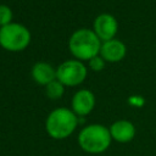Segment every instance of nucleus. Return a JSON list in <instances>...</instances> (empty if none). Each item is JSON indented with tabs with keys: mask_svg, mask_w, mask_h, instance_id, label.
<instances>
[{
	"mask_svg": "<svg viewBox=\"0 0 156 156\" xmlns=\"http://www.w3.org/2000/svg\"><path fill=\"white\" fill-rule=\"evenodd\" d=\"M111 136L118 143H128L134 138L135 128L129 121H117L110 128Z\"/></svg>",
	"mask_w": 156,
	"mask_h": 156,
	"instance_id": "6e6552de",
	"label": "nucleus"
},
{
	"mask_svg": "<svg viewBox=\"0 0 156 156\" xmlns=\"http://www.w3.org/2000/svg\"><path fill=\"white\" fill-rule=\"evenodd\" d=\"M57 79L66 85H77L87 77V68L84 65L76 60H69L61 63L56 71Z\"/></svg>",
	"mask_w": 156,
	"mask_h": 156,
	"instance_id": "39448f33",
	"label": "nucleus"
},
{
	"mask_svg": "<svg viewBox=\"0 0 156 156\" xmlns=\"http://www.w3.org/2000/svg\"><path fill=\"white\" fill-rule=\"evenodd\" d=\"M12 20V11L6 5H0V24L6 26Z\"/></svg>",
	"mask_w": 156,
	"mask_h": 156,
	"instance_id": "f8f14e48",
	"label": "nucleus"
},
{
	"mask_svg": "<svg viewBox=\"0 0 156 156\" xmlns=\"http://www.w3.org/2000/svg\"><path fill=\"white\" fill-rule=\"evenodd\" d=\"M32 76L39 84H49L50 82L55 80L54 78L56 77V72L49 63L38 62L32 68Z\"/></svg>",
	"mask_w": 156,
	"mask_h": 156,
	"instance_id": "9d476101",
	"label": "nucleus"
},
{
	"mask_svg": "<svg viewBox=\"0 0 156 156\" xmlns=\"http://www.w3.org/2000/svg\"><path fill=\"white\" fill-rule=\"evenodd\" d=\"M89 65L94 71H100L104 67V60L102 57H99L98 55L89 60Z\"/></svg>",
	"mask_w": 156,
	"mask_h": 156,
	"instance_id": "ddd939ff",
	"label": "nucleus"
},
{
	"mask_svg": "<svg viewBox=\"0 0 156 156\" xmlns=\"http://www.w3.org/2000/svg\"><path fill=\"white\" fill-rule=\"evenodd\" d=\"M78 124V118L73 111L68 108L54 110L46 119V130L54 139H63L73 133Z\"/></svg>",
	"mask_w": 156,
	"mask_h": 156,
	"instance_id": "f03ea898",
	"label": "nucleus"
},
{
	"mask_svg": "<svg viewBox=\"0 0 156 156\" xmlns=\"http://www.w3.org/2000/svg\"><path fill=\"white\" fill-rule=\"evenodd\" d=\"M100 52H101V55H102V57L105 60L116 62V61H119V60H122L124 57L126 46H124V44L122 41L111 39V40L105 41L101 45Z\"/></svg>",
	"mask_w": 156,
	"mask_h": 156,
	"instance_id": "1a4fd4ad",
	"label": "nucleus"
},
{
	"mask_svg": "<svg viewBox=\"0 0 156 156\" xmlns=\"http://www.w3.org/2000/svg\"><path fill=\"white\" fill-rule=\"evenodd\" d=\"M29 40V30L20 23H9L0 28V45L10 51L23 50Z\"/></svg>",
	"mask_w": 156,
	"mask_h": 156,
	"instance_id": "20e7f679",
	"label": "nucleus"
},
{
	"mask_svg": "<svg viewBox=\"0 0 156 156\" xmlns=\"http://www.w3.org/2000/svg\"><path fill=\"white\" fill-rule=\"evenodd\" d=\"M100 49L101 44L99 37L87 28L76 30L69 39V50L78 58L90 60L98 55Z\"/></svg>",
	"mask_w": 156,
	"mask_h": 156,
	"instance_id": "7ed1b4c3",
	"label": "nucleus"
},
{
	"mask_svg": "<svg viewBox=\"0 0 156 156\" xmlns=\"http://www.w3.org/2000/svg\"><path fill=\"white\" fill-rule=\"evenodd\" d=\"M63 94V84L60 80H52L46 84V95L50 99H58Z\"/></svg>",
	"mask_w": 156,
	"mask_h": 156,
	"instance_id": "9b49d317",
	"label": "nucleus"
},
{
	"mask_svg": "<svg viewBox=\"0 0 156 156\" xmlns=\"http://www.w3.org/2000/svg\"><path fill=\"white\" fill-rule=\"evenodd\" d=\"M110 129L101 124H90L83 128L78 135L79 146L89 154L104 152L111 143Z\"/></svg>",
	"mask_w": 156,
	"mask_h": 156,
	"instance_id": "f257e3e1",
	"label": "nucleus"
},
{
	"mask_svg": "<svg viewBox=\"0 0 156 156\" xmlns=\"http://www.w3.org/2000/svg\"><path fill=\"white\" fill-rule=\"evenodd\" d=\"M95 34L99 37V39L104 40H111L112 37L117 32V21L112 15L102 13L99 15L94 22Z\"/></svg>",
	"mask_w": 156,
	"mask_h": 156,
	"instance_id": "423d86ee",
	"label": "nucleus"
},
{
	"mask_svg": "<svg viewBox=\"0 0 156 156\" xmlns=\"http://www.w3.org/2000/svg\"><path fill=\"white\" fill-rule=\"evenodd\" d=\"M95 105V98L94 94L90 90L82 89L77 91L72 99V107L73 111L79 116L88 115Z\"/></svg>",
	"mask_w": 156,
	"mask_h": 156,
	"instance_id": "0eeeda50",
	"label": "nucleus"
}]
</instances>
